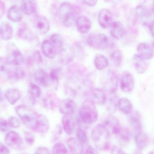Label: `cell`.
I'll return each mask as SVG.
<instances>
[{"label": "cell", "instance_id": "55", "mask_svg": "<svg viewBox=\"0 0 154 154\" xmlns=\"http://www.w3.org/2000/svg\"><path fill=\"white\" fill-rule=\"evenodd\" d=\"M152 44H153V46L154 48V41H153V43H152Z\"/></svg>", "mask_w": 154, "mask_h": 154}, {"label": "cell", "instance_id": "45", "mask_svg": "<svg viewBox=\"0 0 154 154\" xmlns=\"http://www.w3.org/2000/svg\"><path fill=\"white\" fill-rule=\"evenodd\" d=\"M35 154H51L49 149L45 147H39L35 151Z\"/></svg>", "mask_w": 154, "mask_h": 154}, {"label": "cell", "instance_id": "10", "mask_svg": "<svg viewBox=\"0 0 154 154\" xmlns=\"http://www.w3.org/2000/svg\"><path fill=\"white\" fill-rule=\"evenodd\" d=\"M59 108L60 112L65 115L71 116L76 112V104L71 99H64L61 101Z\"/></svg>", "mask_w": 154, "mask_h": 154}, {"label": "cell", "instance_id": "3", "mask_svg": "<svg viewBox=\"0 0 154 154\" xmlns=\"http://www.w3.org/2000/svg\"><path fill=\"white\" fill-rule=\"evenodd\" d=\"M15 109L22 123L28 128L34 129L38 114L31 107L24 104L17 106Z\"/></svg>", "mask_w": 154, "mask_h": 154}, {"label": "cell", "instance_id": "39", "mask_svg": "<svg viewBox=\"0 0 154 154\" xmlns=\"http://www.w3.org/2000/svg\"><path fill=\"white\" fill-rule=\"evenodd\" d=\"M25 72L22 69L20 68H16L14 71H11V72L10 79L12 78L19 80V79H23L25 76Z\"/></svg>", "mask_w": 154, "mask_h": 154}, {"label": "cell", "instance_id": "19", "mask_svg": "<svg viewBox=\"0 0 154 154\" xmlns=\"http://www.w3.org/2000/svg\"><path fill=\"white\" fill-rule=\"evenodd\" d=\"M49 122L48 118L43 114H38L34 130L39 133H46L49 129Z\"/></svg>", "mask_w": 154, "mask_h": 154}, {"label": "cell", "instance_id": "33", "mask_svg": "<svg viewBox=\"0 0 154 154\" xmlns=\"http://www.w3.org/2000/svg\"><path fill=\"white\" fill-rule=\"evenodd\" d=\"M130 122L133 130L136 131V133L141 131V123L139 115L137 113L131 114L130 117Z\"/></svg>", "mask_w": 154, "mask_h": 154}, {"label": "cell", "instance_id": "50", "mask_svg": "<svg viewBox=\"0 0 154 154\" xmlns=\"http://www.w3.org/2000/svg\"><path fill=\"white\" fill-rule=\"evenodd\" d=\"M5 10V6L4 2L2 1L0 2V15L1 17H2L3 14L4 13V11Z\"/></svg>", "mask_w": 154, "mask_h": 154}, {"label": "cell", "instance_id": "25", "mask_svg": "<svg viewBox=\"0 0 154 154\" xmlns=\"http://www.w3.org/2000/svg\"><path fill=\"white\" fill-rule=\"evenodd\" d=\"M5 96L10 104H15L21 97V94L18 89L10 88L6 91Z\"/></svg>", "mask_w": 154, "mask_h": 154}, {"label": "cell", "instance_id": "35", "mask_svg": "<svg viewBox=\"0 0 154 154\" xmlns=\"http://www.w3.org/2000/svg\"><path fill=\"white\" fill-rule=\"evenodd\" d=\"M76 135L78 140L83 145H85L88 143L89 139L87 133L82 128H79L77 129Z\"/></svg>", "mask_w": 154, "mask_h": 154}, {"label": "cell", "instance_id": "13", "mask_svg": "<svg viewBox=\"0 0 154 154\" xmlns=\"http://www.w3.org/2000/svg\"><path fill=\"white\" fill-rule=\"evenodd\" d=\"M43 54L48 58L53 59L57 54V48L55 44L50 40L44 41L41 45Z\"/></svg>", "mask_w": 154, "mask_h": 154}, {"label": "cell", "instance_id": "34", "mask_svg": "<svg viewBox=\"0 0 154 154\" xmlns=\"http://www.w3.org/2000/svg\"><path fill=\"white\" fill-rule=\"evenodd\" d=\"M111 60L114 66L119 67L121 65L122 60V53L119 50H115L111 54Z\"/></svg>", "mask_w": 154, "mask_h": 154}, {"label": "cell", "instance_id": "51", "mask_svg": "<svg viewBox=\"0 0 154 154\" xmlns=\"http://www.w3.org/2000/svg\"><path fill=\"white\" fill-rule=\"evenodd\" d=\"M149 29L151 35L154 37V20L150 22L149 25Z\"/></svg>", "mask_w": 154, "mask_h": 154}, {"label": "cell", "instance_id": "20", "mask_svg": "<svg viewBox=\"0 0 154 154\" xmlns=\"http://www.w3.org/2000/svg\"><path fill=\"white\" fill-rule=\"evenodd\" d=\"M67 143L72 154H84L83 145L77 138H70L67 140Z\"/></svg>", "mask_w": 154, "mask_h": 154}, {"label": "cell", "instance_id": "22", "mask_svg": "<svg viewBox=\"0 0 154 154\" xmlns=\"http://www.w3.org/2000/svg\"><path fill=\"white\" fill-rule=\"evenodd\" d=\"M105 91L101 88H95L92 92L91 100L96 104L103 105L106 102Z\"/></svg>", "mask_w": 154, "mask_h": 154}, {"label": "cell", "instance_id": "9", "mask_svg": "<svg viewBox=\"0 0 154 154\" xmlns=\"http://www.w3.org/2000/svg\"><path fill=\"white\" fill-rule=\"evenodd\" d=\"M34 26L36 32L41 35L48 33L50 27L48 20L43 16H38L35 19Z\"/></svg>", "mask_w": 154, "mask_h": 154}, {"label": "cell", "instance_id": "26", "mask_svg": "<svg viewBox=\"0 0 154 154\" xmlns=\"http://www.w3.org/2000/svg\"><path fill=\"white\" fill-rule=\"evenodd\" d=\"M20 8L22 12L26 15H31L36 9V2L34 1L25 0L22 1L20 3Z\"/></svg>", "mask_w": 154, "mask_h": 154}, {"label": "cell", "instance_id": "17", "mask_svg": "<svg viewBox=\"0 0 154 154\" xmlns=\"http://www.w3.org/2000/svg\"><path fill=\"white\" fill-rule=\"evenodd\" d=\"M60 102L56 94L53 93H48L43 99L44 106L49 110L56 109L59 106Z\"/></svg>", "mask_w": 154, "mask_h": 154}, {"label": "cell", "instance_id": "53", "mask_svg": "<svg viewBox=\"0 0 154 154\" xmlns=\"http://www.w3.org/2000/svg\"><path fill=\"white\" fill-rule=\"evenodd\" d=\"M152 11H153V13H154V3L153 5V7H152Z\"/></svg>", "mask_w": 154, "mask_h": 154}, {"label": "cell", "instance_id": "12", "mask_svg": "<svg viewBox=\"0 0 154 154\" xmlns=\"http://www.w3.org/2000/svg\"><path fill=\"white\" fill-rule=\"evenodd\" d=\"M5 142L9 146L17 148L22 144V140L19 134L14 131H11L6 134Z\"/></svg>", "mask_w": 154, "mask_h": 154}, {"label": "cell", "instance_id": "36", "mask_svg": "<svg viewBox=\"0 0 154 154\" xmlns=\"http://www.w3.org/2000/svg\"><path fill=\"white\" fill-rule=\"evenodd\" d=\"M52 154H70L66 147L62 143H57L55 144L53 148Z\"/></svg>", "mask_w": 154, "mask_h": 154}, {"label": "cell", "instance_id": "4", "mask_svg": "<svg viewBox=\"0 0 154 154\" xmlns=\"http://www.w3.org/2000/svg\"><path fill=\"white\" fill-rule=\"evenodd\" d=\"M59 18L66 26H72L77 19V12L71 3L63 2L59 8Z\"/></svg>", "mask_w": 154, "mask_h": 154}, {"label": "cell", "instance_id": "47", "mask_svg": "<svg viewBox=\"0 0 154 154\" xmlns=\"http://www.w3.org/2000/svg\"><path fill=\"white\" fill-rule=\"evenodd\" d=\"M84 154H100L97 149L91 146H88L85 150Z\"/></svg>", "mask_w": 154, "mask_h": 154}, {"label": "cell", "instance_id": "1", "mask_svg": "<svg viewBox=\"0 0 154 154\" xmlns=\"http://www.w3.org/2000/svg\"><path fill=\"white\" fill-rule=\"evenodd\" d=\"M110 135V133L103 124H98L93 129L91 137L97 149L105 150L109 149Z\"/></svg>", "mask_w": 154, "mask_h": 154}, {"label": "cell", "instance_id": "2", "mask_svg": "<svg viewBox=\"0 0 154 154\" xmlns=\"http://www.w3.org/2000/svg\"><path fill=\"white\" fill-rule=\"evenodd\" d=\"M80 119L85 124H92L98 119V112L95 103L91 100H87L81 105L79 111Z\"/></svg>", "mask_w": 154, "mask_h": 154}, {"label": "cell", "instance_id": "6", "mask_svg": "<svg viewBox=\"0 0 154 154\" xmlns=\"http://www.w3.org/2000/svg\"><path fill=\"white\" fill-rule=\"evenodd\" d=\"M8 49L6 60L10 65L18 66L20 65L24 61V57L22 53L16 47H10Z\"/></svg>", "mask_w": 154, "mask_h": 154}, {"label": "cell", "instance_id": "46", "mask_svg": "<svg viewBox=\"0 0 154 154\" xmlns=\"http://www.w3.org/2000/svg\"><path fill=\"white\" fill-rule=\"evenodd\" d=\"M111 154H127L123 150L116 146H113L112 148Z\"/></svg>", "mask_w": 154, "mask_h": 154}, {"label": "cell", "instance_id": "40", "mask_svg": "<svg viewBox=\"0 0 154 154\" xmlns=\"http://www.w3.org/2000/svg\"><path fill=\"white\" fill-rule=\"evenodd\" d=\"M50 40L55 44L57 49L62 48L63 46V41L61 37L57 34H54L51 36Z\"/></svg>", "mask_w": 154, "mask_h": 154}, {"label": "cell", "instance_id": "7", "mask_svg": "<svg viewBox=\"0 0 154 154\" xmlns=\"http://www.w3.org/2000/svg\"><path fill=\"white\" fill-rule=\"evenodd\" d=\"M103 125L106 127L110 133L114 135H118L122 129L118 118L112 114H110L106 117Z\"/></svg>", "mask_w": 154, "mask_h": 154}, {"label": "cell", "instance_id": "44", "mask_svg": "<svg viewBox=\"0 0 154 154\" xmlns=\"http://www.w3.org/2000/svg\"><path fill=\"white\" fill-rule=\"evenodd\" d=\"M59 71L57 69H53L49 74V78L54 82H57L59 79Z\"/></svg>", "mask_w": 154, "mask_h": 154}, {"label": "cell", "instance_id": "48", "mask_svg": "<svg viewBox=\"0 0 154 154\" xmlns=\"http://www.w3.org/2000/svg\"><path fill=\"white\" fill-rule=\"evenodd\" d=\"M0 154H10L9 150L8 148L1 143L0 146Z\"/></svg>", "mask_w": 154, "mask_h": 154}, {"label": "cell", "instance_id": "24", "mask_svg": "<svg viewBox=\"0 0 154 154\" xmlns=\"http://www.w3.org/2000/svg\"><path fill=\"white\" fill-rule=\"evenodd\" d=\"M63 129L68 135L73 134L75 128V123L72 117L70 115H64L62 119Z\"/></svg>", "mask_w": 154, "mask_h": 154}, {"label": "cell", "instance_id": "56", "mask_svg": "<svg viewBox=\"0 0 154 154\" xmlns=\"http://www.w3.org/2000/svg\"></svg>", "mask_w": 154, "mask_h": 154}, {"label": "cell", "instance_id": "32", "mask_svg": "<svg viewBox=\"0 0 154 154\" xmlns=\"http://www.w3.org/2000/svg\"><path fill=\"white\" fill-rule=\"evenodd\" d=\"M117 136L118 140L121 145H126L130 140V132L128 128H122L119 133Z\"/></svg>", "mask_w": 154, "mask_h": 154}, {"label": "cell", "instance_id": "43", "mask_svg": "<svg viewBox=\"0 0 154 154\" xmlns=\"http://www.w3.org/2000/svg\"><path fill=\"white\" fill-rule=\"evenodd\" d=\"M9 123L5 119L1 118L0 119V128L2 132H6L9 129Z\"/></svg>", "mask_w": 154, "mask_h": 154}, {"label": "cell", "instance_id": "30", "mask_svg": "<svg viewBox=\"0 0 154 154\" xmlns=\"http://www.w3.org/2000/svg\"><path fill=\"white\" fill-rule=\"evenodd\" d=\"M28 93L31 100L35 102L41 96V89L37 84L30 83L29 85Z\"/></svg>", "mask_w": 154, "mask_h": 154}, {"label": "cell", "instance_id": "14", "mask_svg": "<svg viewBox=\"0 0 154 154\" xmlns=\"http://www.w3.org/2000/svg\"><path fill=\"white\" fill-rule=\"evenodd\" d=\"M75 23L78 31L82 34L88 33L92 26L91 20L86 16H82L78 17Z\"/></svg>", "mask_w": 154, "mask_h": 154}, {"label": "cell", "instance_id": "21", "mask_svg": "<svg viewBox=\"0 0 154 154\" xmlns=\"http://www.w3.org/2000/svg\"><path fill=\"white\" fill-rule=\"evenodd\" d=\"M34 79L38 85L43 87L48 86L49 82V76L47 73L43 69L37 70L34 75Z\"/></svg>", "mask_w": 154, "mask_h": 154}, {"label": "cell", "instance_id": "42", "mask_svg": "<svg viewBox=\"0 0 154 154\" xmlns=\"http://www.w3.org/2000/svg\"><path fill=\"white\" fill-rule=\"evenodd\" d=\"M10 126L12 128H17L20 126V122L17 118L15 117H11L9 118L8 120Z\"/></svg>", "mask_w": 154, "mask_h": 154}, {"label": "cell", "instance_id": "54", "mask_svg": "<svg viewBox=\"0 0 154 154\" xmlns=\"http://www.w3.org/2000/svg\"><path fill=\"white\" fill-rule=\"evenodd\" d=\"M148 154H154V153H153V152H151V153H149Z\"/></svg>", "mask_w": 154, "mask_h": 154}, {"label": "cell", "instance_id": "52", "mask_svg": "<svg viewBox=\"0 0 154 154\" xmlns=\"http://www.w3.org/2000/svg\"><path fill=\"white\" fill-rule=\"evenodd\" d=\"M3 94H2V91H1V101L2 102V100H4V99H3Z\"/></svg>", "mask_w": 154, "mask_h": 154}, {"label": "cell", "instance_id": "5", "mask_svg": "<svg viewBox=\"0 0 154 154\" xmlns=\"http://www.w3.org/2000/svg\"><path fill=\"white\" fill-rule=\"evenodd\" d=\"M87 43L91 47L99 50L106 49L109 45L108 38L102 33L90 35L87 39Z\"/></svg>", "mask_w": 154, "mask_h": 154}, {"label": "cell", "instance_id": "31", "mask_svg": "<svg viewBox=\"0 0 154 154\" xmlns=\"http://www.w3.org/2000/svg\"><path fill=\"white\" fill-rule=\"evenodd\" d=\"M94 64L97 70H102L108 66L109 62L105 56L98 54L94 58Z\"/></svg>", "mask_w": 154, "mask_h": 154}, {"label": "cell", "instance_id": "27", "mask_svg": "<svg viewBox=\"0 0 154 154\" xmlns=\"http://www.w3.org/2000/svg\"><path fill=\"white\" fill-rule=\"evenodd\" d=\"M135 142L140 149H143L148 145L149 139L148 136L142 131L136 133L135 137Z\"/></svg>", "mask_w": 154, "mask_h": 154}, {"label": "cell", "instance_id": "11", "mask_svg": "<svg viewBox=\"0 0 154 154\" xmlns=\"http://www.w3.org/2000/svg\"><path fill=\"white\" fill-rule=\"evenodd\" d=\"M98 20L99 25L103 28H107L110 26L113 22L111 12L107 9H102L98 14Z\"/></svg>", "mask_w": 154, "mask_h": 154}, {"label": "cell", "instance_id": "29", "mask_svg": "<svg viewBox=\"0 0 154 154\" xmlns=\"http://www.w3.org/2000/svg\"><path fill=\"white\" fill-rule=\"evenodd\" d=\"M13 35V28L9 23L4 22L1 26V36L4 40H10Z\"/></svg>", "mask_w": 154, "mask_h": 154}, {"label": "cell", "instance_id": "18", "mask_svg": "<svg viewBox=\"0 0 154 154\" xmlns=\"http://www.w3.org/2000/svg\"><path fill=\"white\" fill-rule=\"evenodd\" d=\"M132 64L134 69L139 74L144 73L148 67V63L146 60L138 54L134 55L133 57Z\"/></svg>", "mask_w": 154, "mask_h": 154}, {"label": "cell", "instance_id": "49", "mask_svg": "<svg viewBox=\"0 0 154 154\" xmlns=\"http://www.w3.org/2000/svg\"><path fill=\"white\" fill-rule=\"evenodd\" d=\"M97 1H82V2L85 5H88L89 6H95L97 3Z\"/></svg>", "mask_w": 154, "mask_h": 154}, {"label": "cell", "instance_id": "28", "mask_svg": "<svg viewBox=\"0 0 154 154\" xmlns=\"http://www.w3.org/2000/svg\"><path fill=\"white\" fill-rule=\"evenodd\" d=\"M118 107L120 111L125 115H128L132 112V104L127 98L120 99L118 101Z\"/></svg>", "mask_w": 154, "mask_h": 154}, {"label": "cell", "instance_id": "16", "mask_svg": "<svg viewBox=\"0 0 154 154\" xmlns=\"http://www.w3.org/2000/svg\"><path fill=\"white\" fill-rule=\"evenodd\" d=\"M110 33L114 39H121L125 34V29L122 23L119 21H114L110 26Z\"/></svg>", "mask_w": 154, "mask_h": 154}, {"label": "cell", "instance_id": "38", "mask_svg": "<svg viewBox=\"0 0 154 154\" xmlns=\"http://www.w3.org/2000/svg\"><path fill=\"white\" fill-rule=\"evenodd\" d=\"M62 134V127L59 124L57 125L51 133L50 141L51 142H54L57 141L61 137Z\"/></svg>", "mask_w": 154, "mask_h": 154}, {"label": "cell", "instance_id": "8", "mask_svg": "<svg viewBox=\"0 0 154 154\" xmlns=\"http://www.w3.org/2000/svg\"><path fill=\"white\" fill-rule=\"evenodd\" d=\"M134 85L135 80L133 75L127 71L123 72L120 79V87L122 91L130 92L134 88Z\"/></svg>", "mask_w": 154, "mask_h": 154}, {"label": "cell", "instance_id": "15", "mask_svg": "<svg viewBox=\"0 0 154 154\" xmlns=\"http://www.w3.org/2000/svg\"><path fill=\"white\" fill-rule=\"evenodd\" d=\"M138 55L146 60L152 59L154 56L153 48L150 45L146 43H140L137 48Z\"/></svg>", "mask_w": 154, "mask_h": 154}, {"label": "cell", "instance_id": "23", "mask_svg": "<svg viewBox=\"0 0 154 154\" xmlns=\"http://www.w3.org/2000/svg\"><path fill=\"white\" fill-rule=\"evenodd\" d=\"M21 8L17 5L11 6L8 11L7 17L10 20L14 22L20 21L23 18Z\"/></svg>", "mask_w": 154, "mask_h": 154}, {"label": "cell", "instance_id": "37", "mask_svg": "<svg viewBox=\"0 0 154 154\" xmlns=\"http://www.w3.org/2000/svg\"><path fill=\"white\" fill-rule=\"evenodd\" d=\"M18 35L20 37L24 39H32L34 35L31 30L26 27H22L19 30Z\"/></svg>", "mask_w": 154, "mask_h": 154}, {"label": "cell", "instance_id": "41", "mask_svg": "<svg viewBox=\"0 0 154 154\" xmlns=\"http://www.w3.org/2000/svg\"><path fill=\"white\" fill-rule=\"evenodd\" d=\"M24 138L28 144L32 145L35 142V136L32 132L25 131L24 132Z\"/></svg>", "mask_w": 154, "mask_h": 154}]
</instances>
